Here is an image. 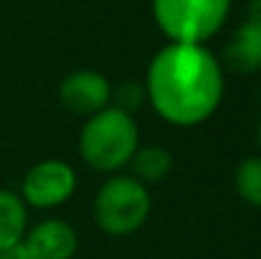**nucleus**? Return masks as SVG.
Returning <instances> with one entry per match:
<instances>
[{"instance_id":"obj_7","label":"nucleus","mask_w":261,"mask_h":259,"mask_svg":"<svg viewBox=\"0 0 261 259\" xmlns=\"http://www.w3.org/2000/svg\"><path fill=\"white\" fill-rule=\"evenodd\" d=\"M23 246L32 259H71L76 252V232L64 220H44L30 229Z\"/></svg>"},{"instance_id":"obj_4","label":"nucleus","mask_w":261,"mask_h":259,"mask_svg":"<svg viewBox=\"0 0 261 259\" xmlns=\"http://www.w3.org/2000/svg\"><path fill=\"white\" fill-rule=\"evenodd\" d=\"M149 209L151 200L142 182L133 177H115L96 195L94 218L103 232L124 237L142 227Z\"/></svg>"},{"instance_id":"obj_12","label":"nucleus","mask_w":261,"mask_h":259,"mask_svg":"<svg viewBox=\"0 0 261 259\" xmlns=\"http://www.w3.org/2000/svg\"><path fill=\"white\" fill-rule=\"evenodd\" d=\"M140 87L135 85V83H126V85H122V92H119V110H124V113H128V108H133V106L140 103Z\"/></svg>"},{"instance_id":"obj_6","label":"nucleus","mask_w":261,"mask_h":259,"mask_svg":"<svg viewBox=\"0 0 261 259\" xmlns=\"http://www.w3.org/2000/svg\"><path fill=\"white\" fill-rule=\"evenodd\" d=\"M60 99L76 115H96L110 99V83L96 71H73L60 83Z\"/></svg>"},{"instance_id":"obj_14","label":"nucleus","mask_w":261,"mask_h":259,"mask_svg":"<svg viewBox=\"0 0 261 259\" xmlns=\"http://www.w3.org/2000/svg\"><path fill=\"white\" fill-rule=\"evenodd\" d=\"M248 14H250L248 21H252V23H257V25H261V0H250Z\"/></svg>"},{"instance_id":"obj_1","label":"nucleus","mask_w":261,"mask_h":259,"mask_svg":"<svg viewBox=\"0 0 261 259\" xmlns=\"http://www.w3.org/2000/svg\"><path fill=\"white\" fill-rule=\"evenodd\" d=\"M147 94L163 119L179 126L199 124L222 99L220 64L202 44L172 41L149 64Z\"/></svg>"},{"instance_id":"obj_8","label":"nucleus","mask_w":261,"mask_h":259,"mask_svg":"<svg viewBox=\"0 0 261 259\" xmlns=\"http://www.w3.org/2000/svg\"><path fill=\"white\" fill-rule=\"evenodd\" d=\"M225 60L236 73H252L261 69V25L245 21L227 41Z\"/></svg>"},{"instance_id":"obj_13","label":"nucleus","mask_w":261,"mask_h":259,"mask_svg":"<svg viewBox=\"0 0 261 259\" xmlns=\"http://www.w3.org/2000/svg\"><path fill=\"white\" fill-rule=\"evenodd\" d=\"M0 259H32V255L28 252V248L23 246V241H21V243H16V246L0 252Z\"/></svg>"},{"instance_id":"obj_10","label":"nucleus","mask_w":261,"mask_h":259,"mask_svg":"<svg viewBox=\"0 0 261 259\" xmlns=\"http://www.w3.org/2000/svg\"><path fill=\"white\" fill-rule=\"evenodd\" d=\"M138 182H163L172 170V156L163 147H144L130 159Z\"/></svg>"},{"instance_id":"obj_11","label":"nucleus","mask_w":261,"mask_h":259,"mask_svg":"<svg viewBox=\"0 0 261 259\" xmlns=\"http://www.w3.org/2000/svg\"><path fill=\"white\" fill-rule=\"evenodd\" d=\"M236 191L248 204L261 206V159H245L239 165Z\"/></svg>"},{"instance_id":"obj_2","label":"nucleus","mask_w":261,"mask_h":259,"mask_svg":"<svg viewBox=\"0 0 261 259\" xmlns=\"http://www.w3.org/2000/svg\"><path fill=\"white\" fill-rule=\"evenodd\" d=\"M138 151V128L128 113L103 108L92 115L81 133V156L101 172L126 165Z\"/></svg>"},{"instance_id":"obj_5","label":"nucleus","mask_w":261,"mask_h":259,"mask_svg":"<svg viewBox=\"0 0 261 259\" xmlns=\"http://www.w3.org/2000/svg\"><path fill=\"white\" fill-rule=\"evenodd\" d=\"M76 174L64 161L48 159L32 165L23 179V200L37 209H50L73 195Z\"/></svg>"},{"instance_id":"obj_3","label":"nucleus","mask_w":261,"mask_h":259,"mask_svg":"<svg viewBox=\"0 0 261 259\" xmlns=\"http://www.w3.org/2000/svg\"><path fill=\"white\" fill-rule=\"evenodd\" d=\"M231 0H153V16L172 41L202 44L225 23Z\"/></svg>"},{"instance_id":"obj_15","label":"nucleus","mask_w":261,"mask_h":259,"mask_svg":"<svg viewBox=\"0 0 261 259\" xmlns=\"http://www.w3.org/2000/svg\"><path fill=\"white\" fill-rule=\"evenodd\" d=\"M259 142H261V122H259Z\"/></svg>"},{"instance_id":"obj_9","label":"nucleus","mask_w":261,"mask_h":259,"mask_svg":"<svg viewBox=\"0 0 261 259\" xmlns=\"http://www.w3.org/2000/svg\"><path fill=\"white\" fill-rule=\"evenodd\" d=\"M25 204L9 191H0V252L23 241L25 234Z\"/></svg>"}]
</instances>
